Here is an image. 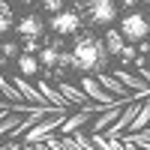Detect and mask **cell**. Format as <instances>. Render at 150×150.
I'll return each mask as SVG.
<instances>
[{"instance_id": "8", "label": "cell", "mask_w": 150, "mask_h": 150, "mask_svg": "<svg viewBox=\"0 0 150 150\" xmlns=\"http://www.w3.org/2000/svg\"><path fill=\"white\" fill-rule=\"evenodd\" d=\"M39 57H33V54H27V51H21V57H18V69H21V75L24 78H30V75H36L39 72Z\"/></svg>"}, {"instance_id": "2", "label": "cell", "mask_w": 150, "mask_h": 150, "mask_svg": "<svg viewBox=\"0 0 150 150\" xmlns=\"http://www.w3.org/2000/svg\"><path fill=\"white\" fill-rule=\"evenodd\" d=\"M117 30L126 36V42H144L150 36V18L144 15V12L132 9V12H126V15L120 18V27Z\"/></svg>"}, {"instance_id": "17", "label": "cell", "mask_w": 150, "mask_h": 150, "mask_svg": "<svg viewBox=\"0 0 150 150\" xmlns=\"http://www.w3.org/2000/svg\"><path fill=\"white\" fill-rule=\"evenodd\" d=\"M135 3H138V0H123V6H126V9H129V12H132V9H135Z\"/></svg>"}, {"instance_id": "1", "label": "cell", "mask_w": 150, "mask_h": 150, "mask_svg": "<svg viewBox=\"0 0 150 150\" xmlns=\"http://www.w3.org/2000/svg\"><path fill=\"white\" fill-rule=\"evenodd\" d=\"M72 57H75V69L84 72V75H90V72H105V63H108V45L105 39H96V36L90 33H84L75 39L72 45Z\"/></svg>"}, {"instance_id": "3", "label": "cell", "mask_w": 150, "mask_h": 150, "mask_svg": "<svg viewBox=\"0 0 150 150\" xmlns=\"http://www.w3.org/2000/svg\"><path fill=\"white\" fill-rule=\"evenodd\" d=\"M48 27H51L57 36H78V30H81V15H78V12H72V9H63V12H57V15H51Z\"/></svg>"}, {"instance_id": "15", "label": "cell", "mask_w": 150, "mask_h": 150, "mask_svg": "<svg viewBox=\"0 0 150 150\" xmlns=\"http://www.w3.org/2000/svg\"><path fill=\"white\" fill-rule=\"evenodd\" d=\"M39 39H24V51H27V54H36V51H39Z\"/></svg>"}, {"instance_id": "10", "label": "cell", "mask_w": 150, "mask_h": 150, "mask_svg": "<svg viewBox=\"0 0 150 150\" xmlns=\"http://www.w3.org/2000/svg\"><path fill=\"white\" fill-rule=\"evenodd\" d=\"M84 93H90L93 99H99V102H108V99H111V96L102 90V87H96V81L90 78V75H84Z\"/></svg>"}, {"instance_id": "16", "label": "cell", "mask_w": 150, "mask_h": 150, "mask_svg": "<svg viewBox=\"0 0 150 150\" xmlns=\"http://www.w3.org/2000/svg\"><path fill=\"white\" fill-rule=\"evenodd\" d=\"M81 120H84V114H78V117H72V120L66 123V126H63V129H66V132H72V129H75V126H78V123H81Z\"/></svg>"}, {"instance_id": "13", "label": "cell", "mask_w": 150, "mask_h": 150, "mask_svg": "<svg viewBox=\"0 0 150 150\" xmlns=\"http://www.w3.org/2000/svg\"><path fill=\"white\" fill-rule=\"evenodd\" d=\"M0 54H3L6 60H9V57H15V60L21 57V51H18V45H15V42H3V45H0Z\"/></svg>"}, {"instance_id": "6", "label": "cell", "mask_w": 150, "mask_h": 150, "mask_svg": "<svg viewBox=\"0 0 150 150\" xmlns=\"http://www.w3.org/2000/svg\"><path fill=\"white\" fill-rule=\"evenodd\" d=\"M60 54H63V45H60V42L42 45V48H39V63H42L48 72H54V69L60 66Z\"/></svg>"}, {"instance_id": "11", "label": "cell", "mask_w": 150, "mask_h": 150, "mask_svg": "<svg viewBox=\"0 0 150 150\" xmlns=\"http://www.w3.org/2000/svg\"><path fill=\"white\" fill-rule=\"evenodd\" d=\"M60 93H63L69 102H84V93L78 90V87H72V84H60Z\"/></svg>"}, {"instance_id": "5", "label": "cell", "mask_w": 150, "mask_h": 150, "mask_svg": "<svg viewBox=\"0 0 150 150\" xmlns=\"http://www.w3.org/2000/svg\"><path fill=\"white\" fill-rule=\"evenodd\" d=\"M15 30H18L21 39H39V36L45 33V21H42V15L30 12V15H21L15 21Z\"/></svg>"}, {"instance_id": "12", "label": "cell", "mask_w": 150, "mask_h": 150, "mask_svg": "<svg viewBox=\"0 0 150 150\" xmlns=\"http://www.w3.org/2000/svg\"><path fill=\"white\" fill-rule=\"evenodd\" d=\"M42 9L48 12V15H57V12L66 9V0H42Z\"/></svg>"}, {"instance_id": "18", "label": "cell", "mask_w": 150, "mask_h": 150, "mask_svg": "<svg viewBox=\"0 0 150 150\" xmlns=\"http://www.w3.org/2000/svg\"><path fill=\"white\" fill-rule=\"evenodd\" d=\"M24 3H36V0H24ZM39 3H42V0H39Z\"/></svg>"}, {"instance_id": "14", "label": "cell", "mask_w": 150, "mask_h": 150, "mask_svg": "<svg viewBox=\"0 0 150 150\" xmlns=\"http://www.w3.org/2000/svg\"><path fill=\"white\" fill-rule=\"evenodd\" d=\"M135 57H138V45H126V48H123V54H120L123 63H132Z\"/></svg>"}, {"instance_id": "19", "label": "cell", "mask_w": 150, "mask_h": 150, "mask_svg": "<svg viewBox=\"0 0 150 150\" xmlns=\"http://www.w3.org/2000/svg\"><path fill=\"white\" fill-rule=\"evenodd\" d=\"M144 3H150V0H144Z\"/></svg>"}, {"instance_id": "7", "label": "cell", "mask_w": 150, "mask_h": 150, "mask_svg": "<svg viewBox=\"0 0 150 150\" xmlns=\"http://www.w3.org/2000/svg\"><path fill=\"white\" fill-rule=\"evenodd\" d=\"M105 45H108V54H123V48H126L129 42H126V36H123L120 30H108L105 33Z\"/></svg>"}, {"instance_id": "4", "label": "cell", "mask_w": 150, "mask_h": 150, "mask_svg": "<svg viewBox=\"0 0 150 150\" xmlns=\"http://www.w3.org/2000/svg\"><path fill=\"white\" fill-rule=\"evenodd\" d=\"M117 3L114 0H87V21L90 24H114Z\"/></svg>"}, {"instance_id": "9", "label": "cell", "mask_w": 150, "mask_h": 150, "mask_svg": "<svg viewBox=\"0 0 150 150\" xmlns=\"http://www.w3.org/2000/svg\"><path fill=\"white\" fill-rule=\"evenodd\" d=\"M12 27H15L12 9H9V3H6V0H0V36H3V33H9Z\"/></svg>"}]
</instances>
